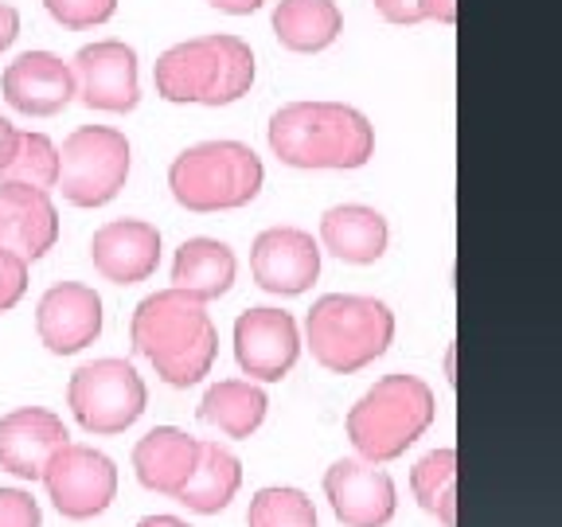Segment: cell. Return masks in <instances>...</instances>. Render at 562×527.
<instances>
[{
  "label": "cell",
  "instance_id": "22",
  "mask_svg": "<svg viewBox=\"0 0 562 527\" xmlns=\"http://www.w3.org/2000/svg\"><path fill=\"white\" fill-rule=\"evenodd\" d=\"M266 411H270V399H266L262 383L255 379H220L211 383L200 399V422L220 430L223 438L246 441L262 430Z\"/></svg>",
  "mask_w": 562,
  "mask_h": 527
},
{
  "label": "cell",
  "instance_id": "17",
  "mask_svg": "<svg viewBox=\"0 0 562 527\" xmlns=\"http://www.w3.org/2000/svg\"><path fill=\"white\" fill-rule=\"evenodd\" d=\"M59 243V208L52 192L0 180V246L24 262H40Z\"/></svg>",
  "mask_w": 562,
  "mask_h": 527
},
{
  "label": "cell",
  "instance_id": "34",
  "mask_svg": "<svg viewBox=\"0 0 562 527\" xmlns=\"http://www.w3.org/2000/svg\"><path fill=\"white\" fill-rule=\"evenodd\" d=\"M211 9L227 12V16H250V12H258L266 4V0H207Z\"/></svg>",
  "mask_w": 562,
  "mask_h": 527
},
{
  "label": "cell",
  "instance_id": "33",
  "mask_svg": "<svg viewBox=\"0 0 562 527\" xmlns=\"http://www.w3.org/2000/svg\"><path fill=\"white\" fill-rule=\"evenodd\" d=\"M422 20H438V24H457V0H418Z\"/></svg>",
  "mask_w": 562,
  "mask_h": 527
},
{
  "label": "cell",
  "instance_id": "2",
  "mask_svg": "<svg viewBox=\"0 0 562 527\" xmlns=\"http://www.w3.org/2000/svg\"><path fill=\"white\" fill-rule=\"evenodd\" d=\"M273 157L290 168L351 172L375 157V125L344 102H285L266 125Z\"/></svg>",
  "mask_w": 562,
  "mask_h": 527
},
{
  "label": "cell",
  "instance_id": "6",
  "mask_svg": "<svg viewBox=\"0 0 562 527\" xmlns=\"http://www.w3.org/2000/svg\"><path fill=\"white\" fill-rule=\"evenodd\" d=\"M266 184V165L243 141H200L168 165L172 200L195 215L235 211L255 203Z\"/></svg>",
  "mask_w": 562,
  "mask_h": 527
},
{
  "label": "cell",
  "instance_id": "19",
  "mask_svg": "<svg viewBox=\"0 0 562 527\" xmlns=\"http://www.w3.org/2000/svg\"><path fill=\"white\" fill-rule=\"evenodd\" d=\"M195 461H200V438H192L180 426H153L133 446V476L140 481V489L172 496V501L192 476Z\"/></svg>",
  "mask_w": 562,
  "mask_h": 527
},
{
  "label": "cell",
  "instance_id": "5",
  "mask_svg": "<svg viewBox=\"0 0 562 527\" xmlns=\"http://www.w3.org/2000/svg\"><path fill=\"white\" fill-rule=\"evenodd\" d=\"M395 340V313L363 293H325L305 316V340L313 360L333 375H356L386 356Z\"/></svg>",
  "mask_w": 562,
  "mask_h": 527
},
{
  "label": "cell",
  "instance_id": "36",
  "mask_svg": "<svg viewBox=\"0 0 562 527\" xmlns=\"http://www.w3.org/2000/svg\"><path fill=\"white\" fill-rule=\"evenodd\" d=\"M133 527H192L188 519H180V516H145V519H137Z\"/></svg>",
  "mask_w": 562,
  "mask_h": 527
},
{
  "label": "cell",
  "instance_id": "10",
  "mask_svg": "<svg viewBox=\"0 0 562 527\" xmlns=\"http://www.w3.org/2000/svg\"><path fill=\"white\" fill-rule=\"evenodd\" d=\"M301 360V328L285 309H246L235 321V363L255 383H281Z\"/></svg>",
  "mask_w": 562,
  "mask_h": 527
},
{
  "label": "cell",
  "instance_id": "21",
  "mask_svg": "<svg viewBox=\"0 0 562 527\" xmlns=\"http://www.w3.org/2000/svg\"><path fill=\"white\" fill-rule=\"evenodd\" d=\"M235 278H238V258L227 243H220V238L195 235L176 246L172 285L176 290L192 293V298H200L203 305L227 298Z\"/></svg>",
  "mask_w": 562,
  "mask_h": 527
},
{
  "label": "cell",
  "instance_id": "29",
  "mask_svg": "<svg viewBox=\"0 0 562 527\" xmlns=\"http://www.w3.org/2000/svg\"><path fill=\"white\" fill-rule=\"evenodd\" d=\"M0 527H44V512L27 489H0Z\"/></svg>",
  "mask_w": 562,
  "mask_h": 527
},
{
  "label": "cell",
  "instance_id": "24",
  "mask_svg": "<svg viewBox=\"0 0 562 527\" xmlns=\"http://www.w3.org/2000/svg\"><path fill=\"white\" fill-rule=\"evenodd\" d=\"M344 16L336 0H278L273 9V35L285 52L313 55L340 40Z\"/></svg>",
  "mask_w": 562,
  "mask_h": 527
},
{
  "label": "cell",
  "instance_id": "18",
  "mask_svg": "<svg viewBox=\"0 0 562 527\" xmlns=\"http://www.w3.org/2000/svg\"><path fill=\"white\" fill-rule=\"evenodd\" d=\"M90 262L114 285L149 281L160 266V231L145 220H110L90 238Z\"/></svg>",
  "mask_w": 562,
  "mask_h": 527
},
{
  "label": "cell",
  "instance_id": "13",
  "mask_svg": "<svg viewBox=\"0 0 562 527\" xmlns=\"http://www.w3.org/2000/svg\"><path fill=\"white\" fill-rule=\"evenodd\" d=\"M321 243L301 227H266L250 246L255 285L273 298H301L321 278Z\"/></svg>",
  "mask_w": 562,
  "mask_h": 527
},
{
  "label": "cell",
  "instance_id": "23",
  "mask_svg": "<svg viewBox=\"0 0 562 527\" xmlns=\"http://www.w3.org/2000/svg\"><path fill=\"white\" fill-rule=\"evenodd\" d=\"M243 489V461L220 441H200V461L184 489L176 492V501L195 516H220Z\"/></svg>",
  "mask_w": 562,
  "mask_h": 527
},
{
  "label": "cell",
  "instance_id": "35",
  "mask_svg": "<svg viewBox=\"0 0 562 527\" xmlns=\"http://www.w3.org/2000/svg\"><path fill=\"white\" fill-rule=\"evenodd\" d=\"M16 125L9 122V117L0 114V168L9 165V157H12V149H16Z\"/></svg>",
  "mask_w": 562,
  "mask_h": 527
},
{
  "label": "cell",
  "instance_id": "3",
  "mask_svg": "<svg viewBox=\"0 0 562 527\" xmlns=\"http://www.w3.org/2000/svg\"><path fill=\"white\" fill-rule=\"evenodd\" d=\"M438 418L434 386L411 371H391L356 399V406L344 418V430L356 449V457L371 466L398 461L422 434Z\"/></svg>",
  "mask_w": 562,
  "mask_h": 527
},
{
  "label": "cell",
  "instance_id": "25",
  "mask_svg": "<svg viewBox=\"0 0 562 527\" xmlns=\"http://www.w3.org/2000/svg\"><path fill=\"white\" fill-rule=\"evenodd\" d=\"M411 492L441 527H457V449L441 446L422 457L411 469Z\"/></svg>",
  "mask_w": 562,
  "mask_h": 527
},
{
  "label": "cell",
  "instance_id": "16",
  "mask_svg": "<svg viewBox=\"0 0 562 527\" xmlns=\"http://www.w3.org/2000/svg\"><path fill=\"white\" fill-rule=\"evenodd\" d=\"M0 94L16 114L55 117L75 98V75L55 52H24L0 75Z\"/></svg>",
  "mask_w": 562,
  "mask_h": 527
},
{
  "label": "cell",
  "instance_id": "11",
  "mask_svg": "<svg viewBox=\"0 0 562 527\" xmlns=\"http://www.w3.org/2000/svg\"><path fill=\"white\" fill-rule=\"evenodd\" d=\"M70 75H75V94L90 110H102V114H130V110H137V52L125 40H94V44L79 47L75 59H70Z\"/></svg>",
  "mask_w": 562,
  "mask_h": 527
},
{
  "label": "cell",
  "instance_id": "15",
  "mask_svg": "<svg viewBox=\"0 0 562 527\" xmlns=\"http://www.w3.org/2000/svg\"><path fill=\"white\" fill-rule=\"evenodd\" d=\"M67 441V422L47 406H16L0 414V469L20 481H40L55 449Z\"/></svg>",
  "mask_w": 562,
  "mask_h": 527
},
{
  "label": "cell",
  "instance_id": "14",
  "mask_svg": "<svg viewBox=\"0 0 562 527\" xmlns=\"http://www.w3.org/2000/svg\"><path fill=\"white\" fill-rule=\"evenodd\" d=\"M102 298L82 281H55L35 305V336L52 356H75L102 336Z\"/></svg>",
  "mask_w": 562,
  "mask_h": 527
},
{
  "label": "cell",
  "instance_id": "30",
  "mask_svg": "<svg viewBox=\"0 0 562 527\" xmlns=\"http://www.w3.org/2000/svg\"><path fill=\"white\" fill-rule=\"evenodd\" d=\"M27 266L32 262H24L20 255H12V250L0 246V313H9V309H16L20 301H24Z\"/></svg>",
  "mask_w": 562,
  "mask_h": 527
},
{
  "label": "cell",
  "instance_id": "31",
  "mask_svg": "<svg viewBox=\"0 0 562 527\" xmlns=\"http://www.w3.org/2000/svg\"><path fill=\"white\" fill-rule=\"evenodd\" d=\"M375 12L386 24H418L422 20L418 0H375Z\"/></svg>",
  "mask_w": 562,
  "mask_h": 527
},
{
  "label": "cell",
  "instance_id": "7",
  "mask_svg": "<svg viewBox=\"0 0 562 527\" xmlns=\"http://www.w3.org/2000/svg\"><path fill=\"white\" fill-rule=\"evenodd\" d=\"M130 137L114 125H79L59 145V180L55 188L75 208H105L122 195L130 180Z\"/></svg>",
  "mask_w": 562,
  "mask_h": 527
},
{
  "label": "cell",
  "instance_id": "26",
  "mask_svg": "<svg viewBox=\"0 0 562 527\" xmlns=\"http://www.w3.org/2000/svg\"><path fill=\"white\" fill-rule=\"evenodd\" d=\"M0 180L40 188V192H52L55 180H59V145H55L47 133L20 130L16 149H12L9 165L0 168Z\"/></svg>",
  "mask_w": 562,
  "mask_h": 527
},
{
  "label": "cell",
  "instance_id": "9",
  "mask_svg": "<svg viewBox=\"0 0 562 527\" xmlns=\"http://www.w3.org/2000/svg\"><path fill=\"white\" fill-rule=\"evenodd\" d=\"M40 481H44L55 512L75 524L102 516L117 501V466L102 449L82 446V441H67L55 449Z\"/></svg>",
  "mask_w": 562,
  "mask_h": 527
},
{
  "label": "cell",
  "instance_id": "4",
  "mask_svg": "<svg viewBox=\"0 0 562 527\" xmlns=\"http://www.w3.org/2000/svg\"><path fill=\"white\" fill-rule=\"evenodd\" d=\"M255 52L238 35H195L153 67V87L172 105H231L255 87Z\"/></svg>",
  "mask_w": 562,
  "mask_h": 527
},
{
  "label": "cell",
  "instance_id": "8",
  "mask_svg": "<svg viewBox=\"0 0 562 527\" xmlns=\"http://www.w3.org/2000/svg\"><path fill=\"white\" fill-rule=\"evenodd\" d=\"M67 406L82 430L94 438L125 434L149 406V386L122 356H102L70 371Z\"/></svg>",
  "mask_w": 562,
  "mask_h": 527
},
{
  "label": "cell",
  "instance_id": "28",
  "mask_svg": "<svg viewBox=\"0 0 562 527\" xmlns=\"http://www.w3.org/2000/svg\"><path fill=\"white\" fill-rule=\"evenodd\" d=\"M44 9L52 12L55 24L70 27V32H87L114 16L117 0H44Z\"/></svg>",
  "mask_w": 562,
  "mask_h": 527
},
{
  "label": "cell",
  "instance_id": "1",
  "mask_svg": "<svg viewBox=\"0 0 562 527\" xmlns=\"http://www.w3.org/2000/svg\"><path fill=\"white\" fill-rule=\"evenodd\" d=\"M130 340L168 386H195L211 375V363L220 356V333L211 325L207 305L176 285L149 293L133 309Z\"/></svg>",
  "mask_w": 562,
  "mask_h": 527
},
{
  "label": "cell",
  "instance_id": "12",
  "mask_svg": "<svg viewBox=\"0 0 562 527\" xmlns=\"http://www.w3.org/2000/svg\"><path fill=\"white\" fill-rule=\"evenodd\" d=\"M325 501L344 527H386L398 512V489L386 469L340 457L325 469Z\"/></svg>",
  "mask_w": 562,
  "mask_h": 527
},
{
  "label": "cell",
  "instance_id": "32",
  "mask_svg": "<svg viewBox=\"0 0 562 527\" xmlns=\"http://www.w3.org/2000/svg\"><path fill=\"white\" fill-rule=\"evenodd\" d=\"M16 35H20V12L12 9L9 0H0V55L16 44Z\"/></svg>",
  "mask_w": 562,
  "mask_h": 527
},
{
  "label": "cell",
  "instance_id": "20",
  "mask_svg": "<svg viewBox=\"0 0 562 527\" xmlns=\"http://www.w3.org/2000/svg\"><path fill=\"white\" fill-rule=\"evenodd\" d=\"M321 250L348 266H371L386 255L391 227H386L383 211L368 203H336L321 215Z\"/></svg>",
  "mask_w": 562,
  "mask_h": 527
},
{
  "label": "cell",
  "instance_id": "27",
  "mask_svg": "<svg viewBox=\"0 0 562 527\" xmlns=\"http://www.w3.org/2000/svg\"><path fill=\"white\" fill-rule=\"evenodd\" d=\"M246 527H316V504L305 489L293 484H266L250 496Z\"/></svg>",
  "mask_w": 562,
  "mask_h": 527
}]
</instances>
